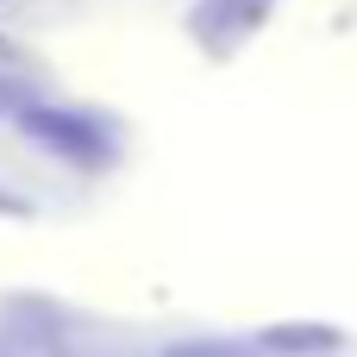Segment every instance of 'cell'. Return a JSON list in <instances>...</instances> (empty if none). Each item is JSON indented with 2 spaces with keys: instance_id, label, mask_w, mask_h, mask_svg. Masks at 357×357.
<instances>
[{
  "instance_id": "cell-1",
  "label": "cell",
  "mask_w": 357,
  "mask_h": 357,
  "mask_svg": "<svg viewBox=\"0 0 357 357\" xmlns=\"http://www.w3.org/2000/svg\"><path fill=\"white\" fill-rule=\"evenodd\" d=\"M13 119H19V132H25L31 144L56 151V157L75 163V169H107V163L119 157L113 126L94 119V113H82V107H44V100H25Z\"/></svg>"
},
{
  "instance_id": "cell-2",
  "label": "cell",
  "mask_w": 357,
  "mask_h": 357,
  "mask_svg": "<svg viewBox=\"0 0 357 357\" xmlns=\"http://www.w3.org/2000/svg\"><path fill=\"white\" fill-rule=\"evenodd\" d=\"M276 0H195L188 13V31L207 44V50H232L245 38H257V25L270 19Z\"/></svg>"
},
{
  "instance_id": "cell-3",
  "label": "cell",
  "mask_w": 357,
  "mask_h": 357,
  "mask_svg": "<svg viewBox=\"0 0 357 357\" xmlns=\"http://www.w3.org/2000/svg\"><path fill=\"white\" fill-rule=\"evenodd\" d=\"M264 345H270V351H333L339 333H326V326H270Z\"/></svg>"
},
{
  "instance_id": "cell-4",
  "label": "cell",
  "mask_w": 357,
  "mask_h": 357,
  "mask_svg": "<svg viewBox=\"0 0 357 357\" xmlns=\"http://www.w3.org/2000/svg\"><path fill=\"white\" fill-rule=\"evenodd\" d=\"M25 100H31V94H25L19 82H6V75H0V119H6V113H19Z\"/></svg>"
}]
</instances>
